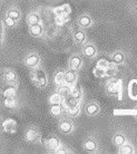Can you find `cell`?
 <instances>
[{
	"mask_svg": "<svg viewBox=\"0 0 137 154\" xmlns=\"http://www.w3.org/2000/svg\"><path fill=\"white\" fill-rule=\"evenodd\" d=\"M31 81L38 88H45L48 84V75L41 67H36L31 72Z\"/></svg>",
	"mask_w": 137,
	"mask_h": 154,
	"instance_id": "1",
	"label": "cell"
},
{
	"mask_svg": "<svg viewBox=\"0 0 137 154\" xmlns=\"http://www.w3.org/2000/svg\"><path fill=\"white\" fill-rule=\"evenodd\" d=\"M106 92L113 96H120L122 94V81L120 79H111L106 84Z\"/></svg>",
	"mask_w": 137,
	"mask_h": 154,
	"instance_id": "2",
	"label": "cell"
},
{
	"mask_svg": "<svg viewBox=\"0 0 137 154\" xmlns=\"http://www.w3.org/2000/svg\"><path fill=\"white\" fill-rule=\"evenodd\" d=\"M25 140L28 143L31 144H36V143L41 142V136H40V132L37 127H28L25 132Z\"/></svg>",
	"mask_w": 137,
	"mask_h": 154,
	"instance_id": "3",
	"label": "cell"
},
{
	"mask_svg": "<svg viewBox=\"0 0 137 154\" xmlns=\"http://www.w3.org/2000/svg\"><path fill=\"white\" fill-rule=\"evenodd\" d=\"M41 143L44 144V146L47 149V150L51 151V152H55L57 151L59 147L62 146L61 144V141L56 136H49V137H45V139H41Z\"/></svg>",
	"mask_w": 137,
	"mask_h": 154,
	"instance_id": "4",
	"label": "cell"
},
{
	"mask_svg": "<svg viewBox=\"0 0 137 154\" xmlns=\"http://www.w3.org/2000/svg\"><path fill=\"white\" fill-rule=\"evenodd\" d=\"M40 63H41V58L39 56L38 54H36V53H30V54H28L23 59V64L26 67L28 68H31V69H34L36 67H39L40 66Z\"/></svg>",
	"mask_w": 137,
	"mask_h": 154,
	"instance_id": "5",
	"label": "cell"
},
{
	"mask_svg": "<svg viewBox=\"0 0 137 154\" xmlns=\"http://www.w3.org/2000/svg\"><path fill=\"white\" fill-rule=\"evenodd\" d=\"M81 53L85 57L87 58H96L97 55H98V50L95 47V45L93 44H89V42H86L84 44V46L81 48Z\"/></svg>",
	"mask_w": 137,
	"mask_h": 154,
	"instance_id": "6",
	"label": "cell"
},
{
	"mask_svg": "<svg viewBox=\"0 0 137 154\" xmlns=\"http://www.w3.org/2000/svg\"><path fill=\"white\" fill-rule=\"evenodd\" d=\"M58 128L61 133L64 134H72L74 130H75V126H74V123H72L70 119H62L59 122V125H58Z\"/></svg>",
	"mask_w": 137,
	"mask_h": 154,
	"instance_id": "7",
	"label": "cell"
},
{
	"mask_svg": "<svg viewBox=\"0 0 137 154\" xmlns=\"http://www.w3.org/2000/svg\"><path fill=\"white\" fill-rule=\"evenodd\" d=\"M4 82L7 85H14L17 86L18 83V76L16 74L15 70L12 69H6L4 72Z\"/></svg>",
	"mask_w": 137,
	"mask_h": 154,
	"instance_id": "8",
	"label": "cell"
},
{
	"mask_svg": "<svg viewBox=\"0 0 137 154\" xmlns=\"http://www.w3.org/2000/svg\"><path fill=\"white\" fill-rule=\"evenodd\" d=\"M83 147L88 153H95L96 151L98 150V143L94 137H88L83 143Z\"/></svg>",
	"mask_w": 137,
	"mask_h": 154,
	"instance_id": "9",
	"label": "cell"
},
{
	"mask_svg": "<svg viewBox=\"0 0 137 154\" xmlns=\"http://www.w3.org/2000/svg\"><path fill=\"white\" fill-rule=\"evenodd\" d=\"M77 23L79 28H83V29H87V28H90L93 25H94V20L88 14H83L80 16L78 20H77Z\"/></svg>",
	"mask_w": 137,
	"mask_h": 154,
	"instance_id": "10",
	"label": "cell"
},
{
	"mask_svg": "<svg viewBox=\"0 0 137 154\" xmlns=\"http://www.w3.org/2000/svg\"><path fill=\"white\" fill-rule=\"evenodd\" d=\"M65 78H66V84L74 86L78 82V72L68 68V69L65 70Z\"/></svg>",
	"mask_w": 137,
	"mask_h": 154,
	"instance_id": "11",
	"label": "cell"
},
{
	"mask_svg": "<svg viewBox=\"0 0 137 154\" xmlns=\"http://www.w3.org/2000/svg\"><path fill=\"white\" fill-rule=\"evenodd\" d=\"M81 66H83V59H81L79 55H72V56H70L68 62V68L78 72L81 68Z\"/></svg>",
	"mask_w": 137,
	"mask_h": 154,
	"instance_id": "12",
	"label": "cell"
},
{
	"mask_svg": "<svg viewBox=\"0 0 137 154\" xmlns=\"http://www.w3.org/2000/svg\"><path fill=\"white\" fill-rule=\"evenodd\" d=\"M28 29H29V32L32 37H36V38H40L44 36V26L41 23H36V25H31V26H28Z\"/></svg>",
	"mask_w": 137,
	"mask_h": 154,
	"instance_id": "13",
	"label": "cell"
},
{
	"mask_svg": "<svg viewBox=\"0 0 137 154\" xmlns=\"http://www.w3.org/2000/svg\"><path fill=\"white\" fill-rule=\"evenodd\" d=\"M99 111H100V106H99L98 103L96 102H90L86 105L85 107V112L88 116H96L98 115Z\"/></svg>",
	"mask_w": 137,
	"mask_h": 154,
	"instance_id": "14",
	"label": "cell"
},
{
	"mask_svg": "<svg viewBox=\"0 0 137 154\" xmlns=\"http://www.w3.org/2000/svg\"><path fill=\"white\" fill-rule=\"evenodd\" d=\"M72 37H74V40L78 44H86V42H87V35L85 32V29H83V28L74 31Z\"/></svg>",
	"mask_w": 137,
	"mask_h": 154,
	"instance_id": "15",
	"label": "cell"
},
{
	"mask_svg": "<svg viewBox=\"0 0 137 154\" xmlns=\"http://www.w3.org/2000/svg\"><path fill=\"white\" fill-rule=\"evenodd\" d=\"M26 23L28 26L36 25V23H41V17H40V15H39V12H36V11L30 12L29 15L27 16Z\"/></svg>",
	"mask_w": 137,
	"mask_h": 154,
	"instance_id": "16",
	"label": "cell"
},
{
	"mask_svg": "<svg viewBox=\"0 0 137 154\" xmlns=\"http://www.w3.org/2000/svg\"><path fill=\"white\" fill-rule=\"evenodd\" d=\"M125 54L123 53L122 50H117V51H115L114 54L111 55V63H114L115 65H123L124 63H125Z\"/></svg>",
	"mask_w": 137,
	"mask_h": 154,
	"instance_id": "17",
	"label": "cell"
},
{
	"mask_svg": "<svg viewBox=\"0 0 137 154\" xmlns=\"http://www.w3.org/2000/svg\"><path fill=\"white\" fill-rule=\"evenodd\" d=\"M2 127H4L5 131L8 132V133H15L17 131V123H16L15 119H8L2 123Z\"/></svg>",
	"mask_w": 137,
	"mask_h": 154,
	"instance_id": "18",
	"label": "cell"
},
{
	"mask_svg": "<svg viewBox=\"0 0 137 154\" xmlns=\"http://www.w3.org/2000/svg\"><path fill=\"white\" fill-rule=\"evenodd\" d=\"M53 14L56 16H64V15H69L72 9H70V6L69 5H60V6H57V7L53 8Z\"/></svg>",
	"mask_w": 137,
	"mask_h": 154,
	"instance_id": "19",
	"label": "cell"
},
{
	"mask_svg": "<svg viewBox=\"0 0 137 154\" xmlns=\"http://www.w3.org/2000/svg\"><path fill=\"white\" fill-rule=\"evenodd\" d=\"M64 111H65V106H64L62 103H60V104H53L50 106V114L53 117L60 116Z\"/></svg>",
	"mask_w": 137,
	"mask_h": 154,
	"instance_id": "20",
	"label": "cell"
},
{
	"mask_svg": "<svg viewBox=\"0 0 137 154\" xmlns=\"http://www.w3.org/2000/svg\"><path fill=\"white\" fill-rule=\"evenodd\" d=\"M113 143L116 147H120L123 146L125 143H127V139L126 136L123 133H116L113 137Z\"/></svg>",
	"mask_w": 137,
	"mask_h": 154,
	"instance_id": "21",
	"label": "cell"
},
{
	"mask_svg": "<svg viewBox=\"0 0 137 154\" xmlns=\"http://www.w3.org/2000/svg\"><path fill=\"white\" fill-rule=\"evenodd\" d=\"M72 86H70V85H68V84H64V85L58 86L57 92L59 93L64 98H67V97L70 96V94H72Z\"/></svg>",
	"mask_w": 137,
	"mask_h": 154,
	"instance_id": "22",
	"label": "cell"
},
{
	"mask_svg": "<svg viewBox=\"0 0 137 154\" xmlns=\"http://www.w3.org/2000/svg\"><path fill=\"white\" fill-rule=\"evenodd\" d=\"M83 91L80 88V86L78 84L74 85L72 86V94H70V97H72L74 100H78V102H81L83 100Z\"/></svg>",
	"mask_w": 137,
	"mask_h": 154,
	"instance_id": "23",
	"label": "cell"
},
{
	"mask_svg": "<svg viewBox=\"0 0 137 154\" xmlns=\"http://www.w3.org/2000/svg\"><path fill=\"white\" fill-rule=\"evenodd\" d=\"M53 83L57 85V86L66 84L65 70H58L57 73L55 74V76H53Z\"/></svg>",
	"mask_w": 137,
	"mask_h": 154,
	"instance_id": "24",
	"label": "cell"
},
{
	"mask_svg": "<svg viewBox=\"0 0 137 154\" xmlns=\"http://www.w3.org/2000/svg\"><path fill=\"white\" fill-rule=\"evenodd\" d=\"M64 97L61 96L60 94L56 91L55 93H53L49 96V104L53 105V104H60V103H64Z\"/></svg>",
	"mask_w": 137,
	"mask_h": 154,
	"instance_id": "25",
	"label": "cell"
},
{
	"mask_svg": "<svg viewBox=\"0 0 137 154\" xmlns=\"http://www.w3.org/2000/svg\"><path fill=\"white\" fill-rule=\"evenodd\" d=\"M118 152L120 154H134L135 153V149L130 143H125L123 146L118 147Z\"/></svg>",
	"mask_w": 137,
	"mask_h": 154,
	"instance_id": "26",
	"label": "cell"
},
{
	"mask_svg": "<svg viewBox=\"0 0 137 154\" xmlns=\"http://www.w3.org/2000/svg\"><path fill=\"white\" fill-rule=\"evenodd\" d=\"M4 106L7 108H10V109H15L17 107V100H16V97H5L4 100Z\"/></svg>",
	"mask_w": 137,
	"mask_h": 154,
	"instance_id": "27",
	"label": "cell"
},
{
	"mask_svg": "<svg viewBox=\"0 0 137 154\" xmlns=\"http://www.w3.org/2000/svg\"><path fill=\"white\" fill-rule=\"evenodd\" d=\"M2 25L7 28H15L17 26V20L12 19L11 17L6 15L4 17V19H2Z\"/></svg>",
	"mask_w": 137,
	"mask_h": 154,
	"instance_id": "28",
	"label": "cell"
},
{
	"mask_svg": "<svg viewBox=\"0 0 137 154\" xmlns=\"http://www.w3.org/2000/svg\"><path fill=\"white\" fill-rule=\"evenodd\" d=\"M70 20V17L69 15H64V16H56V18H55V25L56 26H62V25H65Z\"/></svg>",
	"mask_w": 137,
	"mask_h": 154,
	"instance_id": "29",
	"label": "cell"
},
{
	"mask_svg": "<svg viewBox=\"0 0 137 154\" xmlns=\"http://www.w3.org/2000/svg\"><path fill=\"white\" fill-rule=\"evenodd\" d=\"M16 92H17V89H16V86L14 85H8V87L4 89V97H14L16 96Z\"/></svg>",
	"mask_w": 137,
	"mask_h": 154,
	"instance_id": "30",
	"label": "cell"
},
{
	"mask_svg": "<svg viewBox=\"0 0 137 154\" xmlns=\"http://www.w3.org/2000/svg\"><path fill=\"white\" fill-rule=\"evenodd\" d=\"M7 16L11 17L12 19H15L18 21V20L21 18V12H20L19 9H17V8H10L7 11Z\"/></svg>",
	"mask_w": 137,
	"mask_h": 154,
	"instance_id": "31",
	"label": "cell"
},
{
	"mask_svg": "<svg viewBox=\"0 0 137 154\" xmlns=\"http://www.w3.org/2000/svg\"><path fill=\"white\" fill-rule=\"evenodd\" d=\"M93 75H94L96 78H105V77H106V69L100 68L98 66H95L94 69H93Z\"/></svg>",
	"mask_w": 137,
	"mask_h": 154,
	"instance_id": "32",
	"label": "cell"
},
{
	"mask_svg": "<svg viewBox=\"0 0 137 154\" xmlns=\"http://www.w3.org/2000/svg\"><path fill=\"white\" fill-rule=\"evenodd\" d=\"M111 65V62L106 59V58H99L98 60H97V63H96V66H98L100 68H104V69H107Z\"/></svg>",
	"mask_w": 137,
	"mask_h": 154,
	"instance_id": "33",
	"label": "cell"
},
{
	"mask_svg": "<svg viewBox=\"0 0 137 154\" xmlns=\"http://www.w3.org/2000/svg\"><path fill=\"white\" fill-rule=\"evenodd\" d=\"M117 74V65H115L114 63H111V65L106 69V77L111 78Z\"/></svg>",
	"mask_w": 137,
	"mask_h": 154,
	"instance_id": "34",
	"label": "cell"
},
{
	"mask_svg": "<svg viewBox=\"0 0 137 154\" xmlns=\"http://www.w3.org/2000/svg\"><path fill=\"white\" fill-rule=\"evenodd\" d=\"M129 95L132 98H137V81H133L129 85Z\"/></svg>",
	"mask_w": 137,
	"mask_h": 154,
	"instance_id": "35",
	"label": "cell"
},
{
	"mask_svg": "<svg viewBox=\"0 0 137 154\" xmlns=\"http://www.w3.org/2000/svg\"><path fill=\"white\" fill-rule=\"evenodd\" d=\"M53 153H56V154H67V153H69V151H68V149H66L65 146H61V147H59L57 151H55Z\"/></svg>",
	"mask_w": 137,
	"mask_h": 154,
	"instance_id": "36",
	"label": "cell"
},
{
	"mask_svg": "<svg viewBox=\"0 0 137 154\" xmlns=\"http://www.w3.org/2000/svg\"><path fill=\"white\" fill-rule=\"evenodd\" d=\"M135 119H137V114H136V115H135Z\"/></svg>",
	"mask_w": 137,
	"mask_h": 154,
	"instance_id": "37",
	"label": "cell"
}]
</instances>
